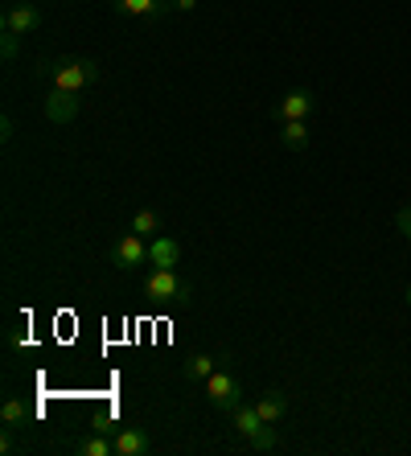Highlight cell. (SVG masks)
Masks as SVG:
<instances>
[{"label": "cell", "mask_w": 411, "mask_h": 456, "mask_svg": "<svg viewBox=\"0 0 411 456\" xmlns=\"http://www.w3.org/2000/svg\"><path fill=\"white\" fill-rule=\"evenodd\" d=\"M395 226H399V234H403V239H407V243H411V206H403V210L395 214Z\"/></svg>", "instance_id": "obj_18"}, {"label": "cell", "mask_w": 411, "mask_h": 456, "mask_svg": "<svg viewBox=\"0 0 411 456\" xmlns=\"http://www.w3.org/2000/svg\"><path fill=\"white\" fill-rule=\"evenodd\" d=\"M42 25V9L33 4V0H12L9 9H4V29H12V33H33Z\"/></svg>", "instance_id": "obj_5"}, {"label": "cell", "mask_w": 411, "mask_h": 456, "mask_svg": "<svg viewBox=\"0 0 411 456\" xmlns=\"http://www.w3.org/2000/svg\"><path fill=\"white\" fill-rule=\"evenodd\" d=\"M17 53H21V33L4 29L0 33V58H4V62H17Z\"/></svg>", "instance_id": "obj_17"}, {"label": "cell", "mask_w": 411, "mask_h": 456, "mask_svg": "<svg viewBox=\"0 0 411 456\" xmlns=\"http://www.w3.org/2000/svg\"><path fill=\"white\" fill-rule=\"evenodd\" d=\"M75 452H78V456H111V452H116V440H108V436L91 432V436H83V440L75 444Z\"/></svg>", "instance_id": "obj_14"}, {"label": "cell", "mask_w": 411, "mask_h": 456, "mask_svg": "<svg viewBox=\"0 0 411 456\" xmlns=\"http://www.w3.org/2000/svg\"><path fill=\"white\" fill-rule=\"evenodd\" d=\"M111 9H116L119 17L157 21V17H165V12H173V4H169V0H111Z\"/></svg>", "instance_id": "obj_8"}, {"label": "cell", "mask_w": 411, "mask_h": 456, "mask_svg": "<svg viewBox=\"0 0 411 456\" xmlns=\"http://www.w3.org/2000/svg\"><path fill=\"white\" fill-rule=\"evenodd\" d=\"M116 452L119 456H149L152 452V436L144 432V428H119Z\"/></svg>", "instance_id": "obj_10"}, {"label": "cell", "mask_w": 411, "mask_h": 456, "mask_svg": "<svg viewBox=\"0 0 411 456\" xmlns=\"http://www.w3.org/2000/svg\"><path fill=\"white\" fill-rule=\"evenodd\" d=\"M173 4V12H194L197 9V0H169Z\"/></svg>", "instance_id": "obj_21"}, {"label": "cell", "mask_w": 411, "mask_h": 456, "mask_svg": "<svg viewBox=\"0 0 411 456\" xmlns=\"http://www.w3.org/2000/svg\"><path fill=\"white\" fill-rule=\"evenodd\" d=\"M280 144L288 152H304L309 149V124H304V119H288V124H280Z\"/></svg>", "instance_id": "obj_12"}, {"label": "cell", "mask_w": 411, "mask_h": 456, "mask_svg": "<svg viewBox=\"0 0 411 456\" xmlns=\"http://www.w3.org/2000/svg\"><path fill=\"white\" fill-rule=\"evenodd\" d=\"M317 107V99H313V91H288V95L280 99V103L271 107V116L280 119V124H288V119H309V111Z\"/></svg>", "instance_id": "obj_6"}, {"label": "cell", "mask_w": 411, "mask_h": 456, "mask_svg": "<svg viewBox=\"0 0 411 456\" xmlns=\"http://www.w3.org/2000/svg\"><path fill=\"white\" fill-rule=\"evenodd\" d=\"M403 300H407V308H411V284H407V292H403Z\"/></svg>", "instance_id": "obj_23"}, {"label": "cell", "mask_w": 411, "mask_h": 456, "mask_svg": "<svg viewBox=\"0 0 411 456\" xmlns=\"http://www.w3.org/2000/svg\"><path fill=\"white\" fill-rule=\"evenodd\" d=\"M42 111H45V119H50V124H70V119L78 116V95H75V91H54V86H50V95H45Z\"/></svg>", "instance_id": "obj_7"}, {"label": "cell", "mask_w": 411, "mask_h": 456, "mask_svg": "<svg viewBox=\"0 0 411 456\" xmlns=\"http://www.w3.org/2000/svg\"><path fill=\"white\" fill-rule=\"evenodd\" d=\"M12 132H17V124H12V116H4V119H0V140L9 144V140H12Z\"/></svg>", "instance_id": "obj_20"}, {"label": "cell", "mask_w": 411, "mask_h": 456, "mask_svg": "<svg viewBox=\"0 0 411 456\" xmlns=\"http://www.w3.org/2000/svg\"><path fill=\"white\" fill-rule=\"evenodd\" d=\"M17 448H21V440H17V436H12V428L4 424V436H0V452L9 456V452H17Z\"/></svg>", "instance_id": "obj_19"}, {"label": "cell", "mask_w": 411, "mask_h": 456, "mask_svg": "<svg viewBox=\"0 0 411 456\" xmlns=\"http://www.w3.org/2000/svg\"><path fill=\"white\" fill-rule=\"evenodd\" d=\"M243 382L235 379V374L222 366V370H214L210 379H206V403L214 407V411H222V415H230L238 403H243Z\"/></svg>", "instance_id": "obj_3"}, {"label": "cell", "mask_w": 411, "mask_h": 456, "mask_svg": "<svg viewBox=\"0 0 411 456\" xmlns=\"http://www.w3.org/2000/svg\"><path fill=\"white\" fill-rule=\"evenodd\" d=\"M0 419L9 428H21L25 419H29V407L21 403V399H4V407H0Z\"/></svg>", "instance_id": "obj_16"}, {"label": "cell", "mask_w": 411, "mask_h": 456, "mask_svg": "<svg viewBox=\"0 0 411 456\" xmlns=\"http://www.w3.org/2000/svg\"><path fill=\"white\" fill-rule=\"evenodd\" d=\"M255 411H260L268 424H280L284 415H288V395L284 391H263L260 399H255Z\"/></svg>", "instance_id": "obj_11"}, {"label": "cell", "mask_w": 411, "mask_h": 456, "mask_svg": "<svg viewBox=\"0 0 411 456\" xmlns=\"http://www.w3.org/2000/svg\"><path fill=\"white\" fill-rule=\"evenodd\" d=\"M37 75L54 86V91H75V95H83L87 86L99 83V62H91V58H54V62L37 66Z\"/></svg>", "instance_id": "obj_1"}, {"label": "cell", "mask_w": 411, "mask_h": 456, "mask_svg": "<svg viewBox=\"0 0 411 456\" xmlns=\"http://www.w3.org/2000/svg\"><path fill=\"white\" fill-rule=\"evenodd\" d=\"M144 297L157 300V305H185L194 297V288L177 276V267H152L144 276Z\"/></svg>", "instance_id": "obj_2"}, {"label": "cell", "mask_w": 411, "mask_h": 456, "mask_svg": "<svg viewBox=\"0 0 411 456\" xmlns=\"http://www.w3.org/2000/svg\"><path fill=\"white\" fill-rule=\"evenodd\" d=\"M132 231L141 234V239H157V234H161V214H157V210H136Z\"/></svg>", "instance_id": "obj_15"}, {"label": "cell", "mask_w": 411, "mask_h": 456, "mask_svg": "<svg viewBox=\"0 0 411 456\" xmlns=\"http://www.w3.org/2000/svg\"><path fill=\"white\" fill-rule=\"evenodd\" d=\"M181 239H173V234H157V239H149V264L152 267H177L181 264Z\"/></svg>", "instance_id": "obj_9"}, {"label": "cell", "mask_w": 411, "mask_h": 456, "mask_svg": "<svg viewBox=\"0 0 411 456\" xmlns=\"http://www.w3.org/2000/svg\"><path fill=\"white\" fill-rule=\"evenodd\" d=\"M25 341H29V338H25L21 330H12V333H9V346H25Z\"/></svg>", "instance_id": "obj_22"}, {"label": "cell", "mask_w": 411, "mask_h": 456, "mask_svg": "<svg viewBox=\"0 0 411 456\" xmlns=\"http://www.w3.org/2000/svg\"><path fill=\"white\" fill-rule=\"evenodd\" d=\"M214 370H218V358H214V354H194V358H189V362L181 366L185 382H206Z\"/></svg>", "instance_id": "obj_13"}, {"label": "cell", "mask_w": 411, "mask_h": 456, "mask_svg": "<svg viewBox=\"0 0 411 456\" xmlns=\"http://www.w3.org/2000/svg\"><path fill=\"white\" fill-rule=\"evenodd\" d=\"M141 264H149V239H141L136 231H128L124 239L111 243V267H119V272H136Z\"/></svg>", "instance_id": "obj_4"}]
</instances>
